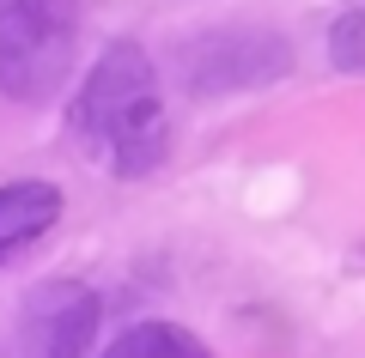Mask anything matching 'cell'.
<instances>
[{
  "mask_svg": "<svg viewBox=\"0 0 365 358\" xmlns=\"http://www.w3.org/2000/svg\"><path fill=\"white\" fill-rule=\"evenodd\" d=\"M73 140L116 177H153L170 152V115L158 98V67L134 37H116L91 61L73 110Z\"/></svg>",
  "mask_w": 365,
  "mask_h": 358,
  "instance_id": "cell-1",
  "label": "cell"
},
{
  "mask_svg": "<svg viewBox=\"0 0 365 358\" xmlns=\"http://www.w3.org/2000/svg\"><path fill=\"white\" fill-rule=\"evenodd\" d=\"M86 0H0V91L49 103L73 79Z\"/></svg>",
  "mask_w": 365,
  "mask_h": 358,
  "instance_id": "cell-2",
  "label": "cell"
},
{
  "mask_svg": "<svg viewBox=\"0 0 365 358\" xmlns=\"http://www.w3.org/2000/svg\"><path fill=\"white\" fill-rule=\"evenodd\" d=\"M170 73H177L182 98L220 103L237 91H262L274 79L292 73V43L268 25H207L195 37H182L170 49Z\"/></svg>",
  "mask_w": 365,
  "mask_h": 358,
  "instance_id": "cell-3",
  "label": "cell"
},
{
  "mask_svg": "<svg viewBox=\"0 0 365 358\" xmlns=\"http://www.w3.org/2000/svg\"><path fill=\"white\" fill-rule=\"evenodd\" d=\"M104 304L79 280H43L19 316V358H86L98 346Z\"/></svg>",
  "mask_w": 365,
  "mask_h": 358,
  "instance_id": "cell-4",
  "label": "cell"
},
{
  "mask_svg": "<svg viewBox=\"0 0 365 358\" xmlns=\"http://www.w3.org/2000/svg\"><path fill=\"white\" fill-rule=\"evenodd\" d=\"M61 225V189L55 182H6L0 189V268L19 256V249H31L37 237H49V231Z\"/></svg>",
  "mask_w": 365,
  "mask_h": 358,
  "instance_id": "cell-5",
  "label": "cell"
},
{
  "mask_svg": "<svg viewBox=\"0 0 365 358\" xmlns=\"http://www.w3.org/2000/svg\"><path fill=\"white\" fill-rule=\"evenodd\" d=\"M98 358H213V346L201 340L195 328H182V322H158L153 316V322L122 328Z\"/></svg>",
  "mask_w": 365,
  "mask_h": 358,
  "instance_id": "cell-6",
  "label": "cell"
},
{
  "mask_svg": "<svg viewBox=\"0 0 365 358\" xmlns=\"http://www.w3.org/2000/svg\"><path fill=\"white\" fill-rule=\"evenodd\" d=\"M329 61L335 73H365V6H347L329 25Z\"/></svg>",
  "mask_w": 365,
  "mask_h": 358,
  "instance_id": "cell-7",
  "label": "cell"
}]
</instances>
